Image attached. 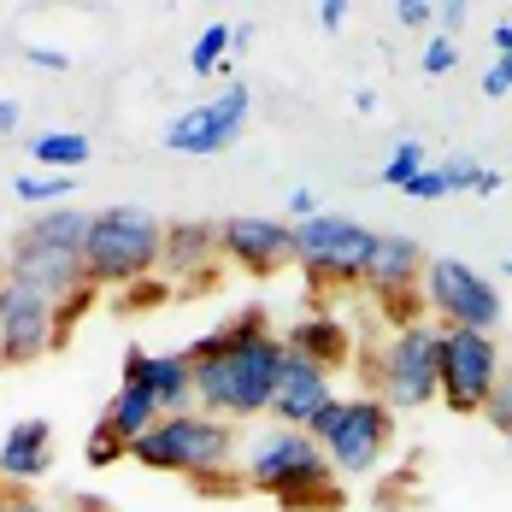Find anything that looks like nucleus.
<instances>
[{
  "instance_id": "ddd939ff",
  "label": "nucleus",
  "mask_w": 512,
  "mask_h": 512,
  "mask_svg": "<svg viewBox=\"0 0 512 512\" xmlns=\"http://www.w3.org/2000/svg\"><path fill=\"white\" fill-rule=\"evenodd\" d=\"M218 248L230 265L254 271V277H271L295 259V224L283 218H224L218 224Z\"/></svg>"
},
{
  "instance_id": "58836bf2",
  "label": "nucleus",
  "mask_w": 512,
  "mask_h": 512,
  "mask_svg": "<svg viewBox=\"0 0 512 512\" xmlns=\"http://www.w3.org/2000/svg\"><path fill=\"white\" fill-rule=\"evenodd\" d=\"M507 89H512V83H507V71H501V65H489V71H483V95H489V101H501Z\"/></svg>"
},
{
  "instance_id": "4be33fe9",
  "label": "nucleus",
  "mask_w": 512,
  "mask_h": 512,
  "mask_svg": "<svg viewBox=\"0 0 512 512\" xmlns=\"http://www.w3.org/2000/svg\"><path fill=\"white\" fill-rule=\"evenodd\" d=\"M30 159L48 177H71L89 159V136H77V130H42V136H30Z\"/></svg>"
},
{
  "instance_id": "7ed1b4c3",
  "label": "nucleus",
  "mask_w": 512,
  "mask_h": 512,
  "mask_svg": "<svg viewBox=\"0 0 512 512\" xmlns=\"http://www.w3.org/2000/svg\"><path fill=\"white\" fill-rule=\"evenodd\" d=\"M159 254H165V224L148 206H106L95 212L83 248V277L95 289H136L159 271Z\"/></svg>"
},
{
  "instance_id": "4468645a",
  "label": "nucleus",
  "mask_w": 512,
  "mask_h": 512,
  "mask_svg": "<svg viewBox=\"0 0 512 512\" xmlns=\"http://www.w3.org/2000/svg\"><path fill=\"white\" fill-rule=\"evenodd\" d=\"M330 377L336 371H324V365H312L307 354H283V371H277V395H271V418L277 424H289V430H307L312 418L324 407H336L342 395L330 389Z\"/></svg>"
},
{
  "instance_id": "9d476101",
  "label": "nucleus",
  "mask_w": 512,
  "mask_h": 512,
  "mask_svg": "<svg viewBox=\"0 0 512 512\" xmlns=\"http://www.w3.org/2000/svg\"><path fill=\"white\" fill-rule=\"evenodd\" d=\"M248 112H254L248 83H230L218 101L195 106V112H177V118L165 124V136H159V142H165L171 154H224V148L242 136Z\"/></svg>"
},
{
  "instance_id": "a18cd8bd",
  "label": "nucleus",
  "mask_w": 512,
  "mask_h": 512,
  "mask_svg": "<svg viewBox=\"0 0 512 512\" xmlns=\"http://www.w3.org/2000/svg\"><path fill=\"white\" fill-rule=\"evenodd\" d=\"M6 495H12V489H0V507H6Z\"/></svg>"
},
{
  "instance_id": "6ab92c4d",
  "label": "nucleus",
  "mask_w": 512,
  "mask_h": 512,
  "mask_svg": "<svg viewBox=\"0 0 512 512\" xmlns=\"http://www.w3.org/2000/svg\"><path fill=\"white\" fill-rule=\"evenodd\" d=\"M89 230H95V212H89V206H42V212L24 224V242L59 248V254H83V248H89Z\"/></svg>"
},
{
  "instance_id": "423d86ee",
  "label": "nucleus",
  "mask_w": 512,
  "mask_h": 512,
  "mask_svg": "<svg viewBox=\"0 0 512 512\" xmlns=\"http://www.w3.org/2000/svg\"><path fill=\"white\" fill-rule=\"evenodd\" d=\"M365 377L389 412L442 401V330L436 324H401L389 336V348L365 365Z\"/></svg>"
},
{
  "instance_id": "f257e3e1",
  "label": "nucleus",
  "mask_w": 512,
  "mask_h": 512,
  "mask_svg": "<svg viewBox=\"0 0 512 512\" xmlns=\"http://www.w3.org/2000/svg\"><path fill=\"white\" fill-rule=\"evenodd\" d=\"M242 477H248V489L271 495L283 512H336L342 507L336 465L324 460V448L312 442L307 430H289V424H265L259 436H248Z\"/></svg>"
},
{
  "instance_id": "aec40b11",
  "label": "nucleus",
  "mask_w": 512,
  "mask_h": 512,
  "mask_svg": "<svg viewBox=\"0 0 512 512\" xmlns=\"http://www.w3.org/2000/svg\"><path fill=\"white\" fill-rule=\"evenodd\" d=\"M159 418H165V412H159V401L148 395V389H136V383H124V389L106 401V412H101V424L118 436V442H124V448H136V442L154 430Z\"/></svg>"
},
{
  "instance_id": "f704fd0d",
  "label": "nucleus",
  "mask_w": 512,
  "mask_h": 512,
  "mask_svg": "<svg viewBox=\"0 0 512 512\" xmlns=\"http://www.w3.org/2000/svg\"><path fill=\"white\" fill-rule=\"evenodd\" d=\"M124 295H130L124 307H159V301H165V283H154V277H148V283H136V289H124Z\"/></svg>"
},
{
  "instance_id": "4c0bfd02",
  "label": "nucleus",
  "mask_w": 512,
  "mask_h": 512,
  "mask_svg": "<svg viewBox=\"0 0 512 512\" xmlns=\"http://www.w3.org/2000/svg\"><path fill=\"white\" fill-rule=\"evenodd\" d=\"M436 24H442V36L454 42V30L465 24V6H460V0H448V6H436Z\"/></svg>"
},
{
  "instance_id": "37998d69",
  "label": "nucleus",
  "mask_w": 512,
  "mask_h": 512,
  "mask_svg": "<svg viewBox=\"0 0 512 512\" xmlns=\"http://www.w3.org/2000/svg\"><path fill=\"white\" fill-rule=\"evenodd\" d=\"M489 36H495V53H507V48H512V24H495Z\"/></svg>"
},
{
  "instance_id": "49530a36",
  "label": "nucleus",
  "mask_w": 512,
  "mask_h": 512,
  "mask_svg": "<svg viewBox=\"0 0 512 512\" xmlns=\"http://www.w3.org/2000/svg\"><path fill=\"white\" fill-rule=\"evenodd\" d=\"M501 271H507V277H512V259H507V265H501Z\"/></svg>"
},
{
  "instance_id": "6e6552de",
  "label": "nucleus",
  "mask_w": 512,
  "mask_h": 512,
  "mask_svg": "<svg viewBox=\"0 0 512 512\" xmlns=\"http://www.w3.org/2000/svg\"><path fill=\"white\" fill-rule=\"evenodd\" d=\"M424 307L436 312L448 330H489L495 336V324H501L495 283L477 265H465V259H430V271H424Z\"/></svg>"
},
{
  "instance_id": "9b49d317",
  "label": "nucleus",
  "mask_w": 512,
  "mask_h": 512,
  "mask_svg": "<svg viewBox=\"0 0 512 512\" xmlns=\"http://www.w3.org/2000/svg\"><path fill=\"white\" fill-rule=\"evenodd\" d=\"M59 348V324H53V301L36 289L0 277V359L6 365H30Z\"/></svg>"
},
{
  "instance_id": "39448f33",
  "label": "nucleus",
  "mask_w": 512,
  "mask_h": 512,
  "mask_svg": "<svg viewBox=\"0 0 512 512\" xmlns=\"http://www.w3.org/2000/svg\"><path fill=\"white\" fill-rule=\"evenodd\" d=\"M130 460L148 465V471H177V477H201L212 465H236V436H230V418H212V412H171L159 418L154 430L130 448Z\"/></svg>"
},
{
  "instance_id": "09e8293b",
  "label": "nucleus",
  "mask_w": 512,
  "mask_h": 512,
  "mask_svg": "<svg viewBox=\"0 0 512 512\" xmlns=\"http://www.w3.org/2000/svg\"><path fill=\"white\" fill-rule=\"evenodd\" d=\"M507 442H512V436H507Z\"/></svg>"
},
{
  "instance_id": "e433bc0d",
  "label": "nucleus",
  "mask_w": 512,
  "mask_h": 512,
  "mask_svg": "<svg viewBox=\"0 0 512 512\" xmlns=\"http://www.w3.org/2000/svg\"><path fill=\"white\" fill-rule=\"evenodd\" d=\"M289 218H295V224L318 218V195H312V189H295V195H289Z\"/></svg>"
},
{
  "instance_id": "a19ab883",
  "label": "nucleus",
  "mask_w": 512,
  "mask_h": 512,
  "mask_svg": "<svg viewBox=\"0 0 512 512\" xmlns=\"http://www.w3.org/2000/svg\"><path fill=\"white\" fill-rule=\"evenodd\" d=\"M18 118H24V106H18V101H0V136H12V130H18Z\"/></svg>"
},
{
  "instance_id": "412c9836",
  "label": "nucleus",
  "mask_w": 512,
  "mask_h": 512,
  "mask_svg": "<svg viewBox=\"0 0 512 512\" xmlns=\"http://www.w3.org/2000/svg\"><path fill=\"white\" fill-rule=\"evenodd\" d=\"M295 354H307L312 365H324V371H336V365H348V330L336 324V318H324V312H312L301 318L289 336H283Z\"/></svg>"
},
{
  "instance_id": "de8ad7c7",
  "label": "nucleus",
  "mask_w": 512,
  "mask_h": 512,
  "mask_svg": "<svg viewBox=\"0 0 512 512\" xmlns=\"http://www.w3.org/2000/svg\"><path fill=\"white\" fill-rule=\"evenodd\" d=\"M0 371H6V359H0Z\"/></svg>"
},
{
  "instance_id": "bb28decb",
  "label": "nucleus",
  "mask_w": 512,
  "mask_h": 512,
  "mask_svg": "<svg viewBox=\"0 0 512 512\" xmlns=\"http://www.w3.org/2000/svg\"><path fill=\"white\" fill-rule=\"evenodd\" d=\"M89 307H95V283H83L77 295H65V301L53 307V324H59V348L71 342V330H77V318H83Z\"/></svg>"
},
{
  "instance_id": "c85d7f7f",
  "label": "nucleus",
  "mask_w": 512,
  "mask_h": 512,
  "mask_svg": "<svg viewBox=\"0 0 512 512\" xmlns=\"http://www.w3.org/2000/svg\"><path fill=\"white\" fill-rule=\"evenodd\" d=\"M436 165H442V177H448V195H460V189H471V195H477V177H483V165H477V159H436Z\"/></svg>"
},
{
  "instance_id": "c03bdc74",
  "label": "nucleus",
  "mask_w": 512,
  "mask_h": 512,
  "mask_svg": "<svg viewBox=\"0 0 512 512\" xmlns=\"http://www.w3.org/2000/svg\"><path fill=\"white\" fill-rule=\"evenodd\" d=\"M495 65H501V71H507V83H512V48L501 53V59H495Z\"/></svg>"
},
{
  "instance_id": "72a5a7b5",
  "label": "nucleus",
  "mask_w": 512,
  "mask_h": 512,
  "mask_svg": "<svg viewBox=\"0 0 512 512\" xmlns=\"http://www.w3.org/2000/svg\"><path fill=\"white\" fill-rule=\"evenodd\" d=\"M24 59H30V65H42V71H65V65H71V53L42 48V42H36V48H24Z\"/></svg>"
},
{
  "instance_id": "393cba45",
  "label": "nucleus",
  "mask_w": 512,
  "mask_h": 512,
  "mask_svg": "<svg viewBox=\"0 0 512 512\" xmlns=\"http://www.w3.org/2000/svg\"><path fill=\"white\" fill-rule=\"evenodd\" d=\"M424 165H430V154H424V142H395V154L383 159V183H389V189H407L412 177H418V171H424Z\"/></svg>"
},
{
  "instance_id": "c756f323",
  "label": "nucleus",
  "mask_w": 512,
  "mask_h": 512,
  "mask_svg": "<svg viewBox=\"0 0 512 512\" xmlns=\"http://www.w3.org/2000/svg\"><path fill=\"white\" fill-rule=\"evenodd\" d=\"M483 418H489V424H495L501 436H512V377H501V383H495V395H489Z\"/></svg>"
},
{
  "instance_id": "f03ea898",
  "label": "nucleus",
  "mask_w": 512,
  "mask_h": 512,
  "mask_svg": "<svg viewBox=\"0 0 512 512\" xmlns=\"http://www.w3.org/2000/svg\"><path fill=\"white\" fill-rule=\"evenodd\" d=\"M283 354H289V342H283L277 330H265L254 342H236V348H224V354L195 359V407L212 412V418H230V424L271 412Z\"/></svg>"
},
{
  "instance_id": "cd10ccee",
  "label": "nucleus",
  "mask_w": 512,
  "mask_h": 512,
  "mask_svg": "<svg viewBox=\"0 0 512 512\" xmlns=\"http://www.w3.org/2000/svg\"><path fill=\"white\" fill-rule=\"evenodd\" d=\"M83 454H89V465H118V460H130V448H124V442H118L106 424H95V430H89Z\"/></svg>"
},
{
  "instance_id": "c9c22d12",
  "label": "nucleus",
  "mask_w": 512,
  "mask_h": 512,
  "mask_svg": "<svg viewBox=\"0 0 512 512\" xmlns=\"http://www.w3.org/2000/svg\"><path fill=\"white\" fill-rule=\"evenodd\" d=\"M312 18H318L324 30H342V18H348V0H318V6H312Z\"/></svg>"
},
{
  "instance_id": "a878e982",
  "label": "nucleus",
  "mask_w": 512,
  "mask_h": 512,
  "mask_svg": "<svg viewBox=\"0 0 512 512\" xmlns=\"http://www.w3.org/2000/svg\"><path fill=\"white\" fill-rule=\"evenodd\" d=\"M189 483H195V495H206V501H236V495H248L242 465H212V471L189 477Z\"/></svg>"
},
{
  "instance_id": "20e7f679",
  "label": "nucleus",
  "mask_w": 512,
  "mask_h": 512,
  "mask_svg": "<svg viewBox=\"0 0 512 512\" xmlns=\"http://www.w3.org/2000/svg\"><path fill=\"white\" fill-rule=\"evenodd\" d=\"M307 436L324 448V460L336 465V477H371L389 442H395V412L377 395H348L336 407H324L307 424Z\"/></svg>"
},
{
  "instance_id": "b1692460",
  "label": "nucleus",
  "mask_w": 512,
  "mask_h": 512,
  "mask_svg": "<svg viewBox=\"0 0 512 512\" xmlns=\"http://www.w3.org/2000/svg\"><path fill=\"white\" fill-rule=\"evenodd\" d=\"M12 195L24 206H53V201H71V177H48V171H24L12 183Z\"/></svg>"
},
{
  "instance_id": "2f4dec72",
  "label": "nucleus",
  "mask_w": 512,
  "mask_h": 512,
  "mask_svg": "<svg viewBox=\"0 0 512 512\" xmlns=\"http://www.w3.org/2000/svg\"><path fill=\"white\" fill-rule=\"evenodd\" d=\"M407 195H412V201H442V195H448V177H442V165H424V171L407 183Z\"/></svg>"
},
{
  "instance_id": "f8f14e48",
  "label": "nucleus",
  "mask_w": 512,
  "mask_h": 512,
  "mask_svg": "<svg viewBox=\"0 0 512 512\" xmlns=\"http://www.w3.org/2000/svg\"><path fill=\"white\" fill-rule=\"evenodd\" d=\"M424 271H430V254L412 236H377L365 283H371V295H383V307L395 312L401 324H418V283H424Z\"/></svg>"
},
{
  "instance_id": "a211bd4d",
  "label": "nucleus",
  "mask_w": 512,
  "mask_h": 512,
  "mask_svg": "<svg viewBox=\"0 0 512 512\" xmlns=\"http://www.w3.org/2000/svg\"><path fill=\"white\" fill-rule=\"evenodd\" d=\"M53 465V424L48 418H18L0 442V483L24 489V483H42Z\"/></svg>"
},
{
  "instance_id": "0eeeda50",
  "label": "nucleus",
  "mask_w": 512,
  "mask_h": 512,
  "mask_svg": "<svg viewBox=\"0 0 512 512\" xmlns=\"http://www.w3.org/2000/svg\"><path fill=\"white\" fill-rule=\"evenodd\" d=\"M371 248H377V236L365 224H354V218H342V212H318L307 224H295V265L324 289L365 283Z\"/></svg>"
},
{
  "instance_id": "5701e85b",
  "label": "nucleus",
  "mask_w": 512,
  "mask_h": 512,
  "mask_svg": "<svg viewBox=\"0 0 512 512\" xmlns=\"http://www.w3.org/2000/svg\"><path fill=\"white\" fill-rule=\"evenodd\" d=\"M230 48H236V30H230V24H206L201 36H195V48H189V71H195V77L218 71Z\"/></svg>"
},
{
  "instance_id": "473e14b6",
  "label": "nucleus",
  "mask_w": 512,
  "mask_h": 512,
  "mask_svg": "<svg viewBox=\"0 0 512 512\" xmlns=\"http://www.w3.org/2000/svg\"><path fill=\"white\" fill-rule=\"evenodd\" d=\"M395 18H401L407 30H418V24H430V18H436V6H430V0H395Z\"/></svg>"
},
{
  "instance_id": "dca6fc26",
  "label": "nucleus",
  "mask_w": 512,
  "mask_h": 512,
  "mask_svg": "<svg viewBox=\"0 0 512 512\" xmlns=\"http://www.w3.org/2000/svg\"><path fill=\"white\" fill-rule=\"evenodd\" d=\"M6 277H12V283H24V289H36V295L53 301V307L89 283V277H83V254L36 248V242H24V236H18V248H12V259H6Z\"/></svg>"
},
{
  "instance_id": "ea45409f",
  "label": "nucleus",
  "mask_w": 512,
  "mask_h": 512,
  "mask_svg": "<svg viewBox=\"0 0 512 512\" xmlns=\"http://www.w3.org/2000/svg\"><path fill=\"white\" fill-rule=\"evenodd\" d=\"M0 512H53V507H42V501H36V495H24V489H12Z\"/></svg>"
},
{
  "instance_id": "7c9ffc66",
  "label": "nucleus",
  "mask_w": 512,
  "mask_h": 512,
  "mask_svg": "<svg viewBox=\"0 0 512 512\" xmlns=\"http://www.w3.org/2000/svg\"><path fill=\"white\" fill-rule=\"evenodd\" d=\"M454 65H460V48H454L448 36H436V42L424 48V77H448Z\"/></svg>"
},
{
  "instance_id": "1a4fd4ad",
  "label": "nucleus",
  "mask_w": 512,
  "mask_h": 512,
  "mask_svg": "<svg viewBox=\"0 0 512 512\" xmlns=\"http://www.w3.org/2000/svg\"><path fill=\"white\" fill-rule=\"evenodd\" d=\"M501 383V348L489 330H448L442 324V401L454 412H483Z\"/></svg>"
},
{
  "instance_id": "79ce46f5",
  "label": "nucleus",
  "mask_w": 512,
  "mask_h": 512,
  "mask_svg": "<svg viewBox=\"0 0 512 512\" xmlns=\"http://www.w3.org/2000/svg\"><path fill=\"white\" fill-rule=\"evenodd\" d=\"M495 189H501V171H489V165H483V177H477V195H495Z\"/></svg>"
},
{
  "instance_id": "f3484780",
  "label": "nucleus",
  "mask_w": 512,
  "mask_h": 512,
  "mask_svg": "<svg viewBox=\"0 0 512 512\" xmlns=\"http://www.w3.org/2000/svg\"><path fill=\"white\" fill-rule=\"evenodd\" d=\"M218 259H224V248H218V224H201V218L165 224V254H159V271H171L183 289H189V283H206Z\"/></svg>"
},
{
  "instance_id": "2eb2a0df",
  "label": "nucleus",
  "mask_w": 512,
  "mask_h": 512,
  "mask_svg": "<svg viewBox=\"0 0 512 512\" xmlns=\"http://www.w3.org/2000/svg\"><path fill=\"white\" fill-rule=\"evenodd\" d=\"M124 383L148 389L159 412H195V359L189 354H148V348H124Z\"/></svg>"
}]
</instances>
